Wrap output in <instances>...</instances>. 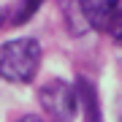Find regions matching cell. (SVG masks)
I'll return each instance as SVG.
<instances>
[{"instance_id": "cell-1", "label": "cell", "mask_w": 122, "mask_h": 122, "mask_svg": "<svg viewBox=\"0 0 122 122\" xmlns=\"http://www.w3.org/2000/svg\"><path fill=\"white\" fill-rule=\"evenodd\" d=\"M44 60L38 38L19 35L0 44V79L8 84H30Z\"/></svg>"}, {"instance_id": "cell-2", "label": "cell", "mask_w": 122, "mask_h": 122, "mask_svg": "<svg viewBox=\"0 0 122 122\" xmlns=\"http://www.w3.org/2000/svg\"><path fill=\"white\" fill-rule=\"evenodd\" d=\"M38 103L54 122H73L79 117L76 87L65 79H49L38 87Z\"/></svg>"}, {"instance_id": "cell-3", "label": "cell", "mask_w": 122, "mask_h": 122, "mask_svg": "<svg viewBox=\"0 0 122 122\" xmlns=\"http://www.w3.org/2000/svg\"><path fill=\"white\" fill-rule=\"evenodd\" d=\"M79 8L90 30L106 33L122 11V0H79Z\"/></svg>"}, {"instance_id": "cell-4", "label": "cell", "mask_w": 122, "mask_h": 122, "mask_svg": "<svg viewBox=\"0 0 122 122\" xmlns=\"http://www.w3.org/2000/svg\"><path fill=\"white\" fill-rule=\"evenodd\" d=\"M76 103H79V114L84 117V122H103V109H100V98L95 84L87 76L76 79Z\"/></svg>"}, {"instance_id": "cell-5", "label": "cell", "mask_w": 122, "mask_h": 122, "mask_svg": "<svg viewBox=\"0 0 122 122\" xmlns=\"http://www.w3.org/2000/svg\"><path fill=\"white\" fill-rule=\"evenodd\" d=\"M62 14H65V25L71 35H84L90 30L87 22L81 16V8H79V0H62Z\"/></svg>"}, {"instance_id": "cell-6", "label": "cell", "mask_w": 122, "mask_h": 122, "mask_svg": "<svg viewBox=\"0 0 122 122\" xmlns=\"http://www.w3.org/2000/svg\"><path fill=\"white\" fill-rule=\"evenodd\" d=\"M41 3H44V0H19L16 8L8 14V22H11V25H25V22H30L33 14L41 8Z\"/></svg>"}, {"instance_id": "cell-7", "label": "cell", "mask_w": 122, "mask_h": 122, "mask_svg": "<svg viewBox=\"0 0 122 122\" xmlns=\"http://www.w3.org/2000/svg\"><path fill=\"white\" fill-rule=\"evenodd\" d=\"M106 33H109L111 38H114V44H117V46H122V11L117 14V19L111 22V27H109Z\"/></svg>"}, {"instance_id": "cell-8", "label": "cell", "mask_w": 122, "mask_h": 122, "mask_svg": "<svg viewBox=\"0 0 122 122\" xmlns=\"http://www.w3.org/2000/svg\"><path fill=\"white\" fill-rule=\"evenodd\" d=\"M14 122H46V119L38 117V114H22V117H16Z\"/></svg>"}, {"instance_id": "cell-9", "label": "cell", "mask_w": 122, "mask_h": 122, "mask_svg": "<svg viewBox=\"0 0 122 122\" xmlns=\"http://www.w3.org/2000/svg\"><path fill=\"white\" fill-rule=\"evenodd\" d=\"M5 19H8V14H5L3 8H0V27H3V25H5Z\"/></svg>"}, {"instance_id": "cell-10", "label": "cell", "mask_w": 122, "mask_h": 122, "mask_svg": "<svg viewBox=\"0 0 122 122\" xmlns=\"http://www.w3.org/2000/svg\"><path fill=\"white\" fill-rule=\"evenodd\" d=\"M117 119L122 122V100H119V106H117Z\"/></svg>"}]
</instances>
